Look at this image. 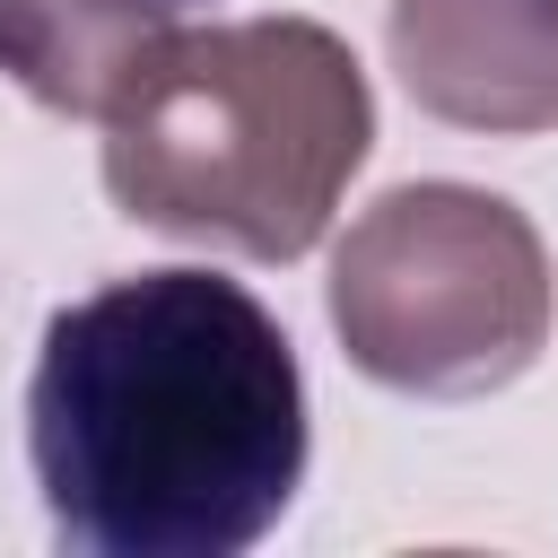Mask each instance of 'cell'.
<instances>
[{
    "mask_svg": "<svg viewBox=\"0 0 558 558\" xmlns=\"http://www.w3.org/2000/svg\"><path fill=\"white\" fill-rule=\"evenodd\" d=\"M26 462L78 558H244L305 480V375L218 270H131L44 323Z\"/></svg>",
    "mask_w": 558,
    "mask_h": 558,
    "instance_id": "1",
    "label": "cell"
},
{
    "mask_svg": "<svg viewBox=\"0 0 558 558\" xmlns=\"http://www.w3.org/2000/svg\"><path fill=\"white\" fill-rule=\"evenodd\" d=\"M375 148L357 52L314 17L174 26L105 113V192L131 227L296 262Z\"/></svg>",
    "mask_w": 558,
    "mask_h": 558,
    "instance_id": "2",
    "label": "cell"
},
{
    "mask_svg": "<svg viewBox=\"0 0 558 558\" xmlns=\"http://www.w3.org/2000/svg\"><path fill=\"white\" fill-rule=\"evenodd\" d=\"M323 305L366 384L418 401H480L549 349L558 279L541 227L506 192L401 183L349 218Z\"/></svg>",
    "mask_w": 558,
    "mask_h": 558,
    "instance_id": "3",
    "label": "cell"
},
{
    "mask_svg": "<svg viewBox=\"0 0 558 558\" xmlns=\"http://www.w3.org/2000/svg\"><path fill=\"white\" fill-rule=\"evenodd\" d=\"M384 44L418 113L488 140L558 131V0H392Z\"/></svg>",
    "mask_w": 558,
    "mask_h": 558,
    "instance_id": "4",
    "label": "cell"
},
{
    "mask_svg": "<svg viewBox=\"0 0 558 558\" xmlns=\"http://www.w3.org/2000/svg\"><path fill=\"white\" fill-rule=\"evenodd\" d=\"M174 26L183 0H0V70L44 113L105 122Z\"/></svg>",
    "mask_w": 558,
    "mask_h": 558,
    "instance_id": "5",
    "label": "cell"
}]
</instances>
